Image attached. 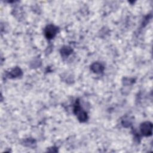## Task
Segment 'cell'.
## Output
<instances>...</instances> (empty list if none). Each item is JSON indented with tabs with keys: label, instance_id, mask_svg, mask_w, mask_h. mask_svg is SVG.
<instances>
[{
	"label": "cell",
	"instance_id": "7a4b0ae2",
	"mask_svg": "<svg viewBox=\"0 0 153 153\" xmlns=\"http://www.w3.org/2000/svg\"><path fill=\"white\" fill-rule=\"evenodd\" d=\"M140 131L143 135L148 136L151 135L152 131V125L150 122H145L140 125Z\"/></svg>",
	"mask_w": 153,
	"mask_h": 153
},
{
	"label": "cell",
	"instance_id": "5b68a950",
	"mask_svg": "<svg viewBox=\"0 0 153 153\" xmlns=\"http://www.w3.org/2000/svg\"><path fill=\"white\" fill-rule=\"evenodd\" d=\"M72 52V50L70 47H63L62 49H61V53L63 56H68Z\"/></svg>",
	"mask_w": 153,
	"mask_h": 153
},
{
	"label": "cell",
	"instance_id": "3957f363",
	"mask_svg": "<svg viewBox=\"0 0 153 153\" xmlns=\"http://www.w3.org/2000/svg\"><path fill=\"white\" fill-rule=\"evenodd\" d=\"M57 32V27L54 25H48L44 30L45 35L47 39H52L56 35Z\"/></svg>",
	"mask_w": 153,
	"mask_h": 153
},
{
	"label": "cell",
	"instance_id": "8992f818",
	"mask_svg": "<svg viewBox=\"0 0 153 153\" xmlns=\"http://www.w3.org/2000/svg\"><path fill=\"white\" fill-rule=\"evenodd\" d=\"M10 74H11V76H13V77H16L17 76H20V75H22V71H21L20 69L16 68L14 69L13 71H11Z\"/></svg>",
	"mask_w": 153,
	"mask_h": 153
},
{
	"label": "cell",
	"instance_id": "6da1fadb",
	"mask_svg": "<svg viewBox=\"0 0 153 153\" xmlns=\"http://www.w3.org/2000/svg\"><path fill=\"white\" fill-rule=\"evenodd\" d=\"M74 112L76 114V115H77L79 120H80L81 122H84L87 120V113L81 109L79 103H76V105H75L74 108Z\"/></svg>",
	"mask_w": 153,
	"mask_h": 153
},
{
	"label": "cell",
	"instance_id": "277c9868",
	"mask_svg": "<svg viewBox=\"0 0 153 153\" xmlns=\"http://www.w3.org/2000/svg\"><path fill=\"white\" fill-rule=\"evenodd\" d=\"M91 69L96 73H100L103 71V66L98 63H93L91 66Z\"/></svg>",
	"mask_w": 153,
	"mask_h": 153
}]
</instances>
